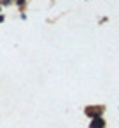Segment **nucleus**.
<instances>
[{"label":"nucleus","instance_id":"obj_1","mask_svg":"<svg viewBox=\"0 0 119 128\" xmlns=\"http://www.w3.org/2000/svg\"><path fill=\"white\" fill-rule=\"evenodd\" d=\"M91 126H92V128H101V126H103V121H101V119H96V121H92Z\"/></svg>","mask_w":119,"mask_h":128}]
</instances>
